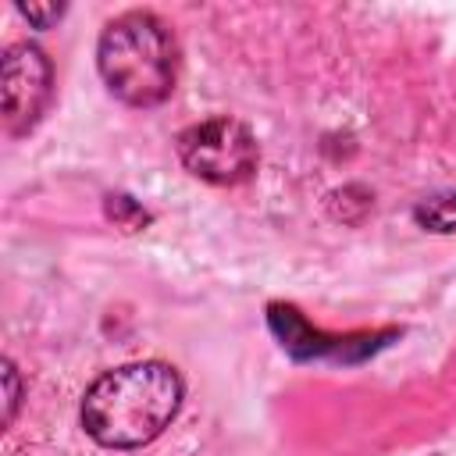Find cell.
Segmentation results:
<instances>
[{
	"instance_id": "1",
	"label": "cell",
	"mask_w": 456,
	"mask_h": 456,
	"mask_svg": "<svg viewBox=\"0 0 456 456\" xmlns=\"http://www.w3.org/2000/svg\"><path fill=\"white\" fill-rule=\"evenodd\" d=\"M182 406L175 367L146 360L107 370L82 399V428L107 449H139L153 442Z\"/></svg>"
},
{
	"instance_id": "2",
	"label": "cell",
	"mask_w": 456,
	"mask_h": 456,
	"mask_svg": "<svg viewBox=\"0 0 456 456\" xmlns=\"http://www.w3.org/2000/svg\"><path fill=\"white\" fill-rule=\"evenodd\" d=\"M96 68L118 100L132 107H157L175 89L178 50L160 18L128 11L100 32Z\"/></svg>"
},
{
	"instance_id": "3",
	"label": "cell",
	"mask_w": 456,
	"mask_h": 456,
	"mask_svg": "<svg viewBox=\"0 0 456 456\" xmlns=\"http://www.w3.org/2000/svg\"><path fill=\"white\" fill-rule=\"evenodd\" d=\"M178 157L196 178L214 185H235L256 167V139L235 118H207L182 132Z\"/></svg>"
},
{
	"instance_id": "4",
	"label": "cell",
	"mask_w": 456,
	"mask_h": 456,
	"mask_svg": "<svg viewBox=\"0 0 456 456\" xmlns=\"http://www.w3.org/2000/svg\"><path fill=\"white\" fill-rule=\"evenodd\" d=\"M0 93H4V125L11 135L28 132L46 100H50V61L32 43H14L4 53L0 68Z\"/></svg>"
},
{
	"instance_id": "5",
	"label": "cell",
	"mask_w": 456,
	"mask_h": 456,
	"mask_svg": "<svg viewBox=\"0 0 456 456\" xmlns=\"http://www.w3.org/2000/svg\"><path fill=\"white\" fill-rule=\"evenodd\" d=\"M417 221L435 228V232H452L456 228V192L452 196H438V200H428L420 210H417Z\"/></svg>"
},
{
	"instance_id": "6",
	"label": "cell",
	"mask_w": 456,
	"mask_h": 456,
	"mask_svg": "<svg viewBox=\"0 0 456 456\" xmlns=\"http://www.w3.org/2000/svg\"><path fill=\"white\" fill-rule=\"evenodd\" d=\"M107 214H110L114 221H121L125 228L146 224V210H142L139 203H132L128 196H107Z\"/></svg>"
},
{
	"instance_id": "7",
	"label": "cell",
	"mask_w": 456,
	"mask_h": 456,
	"mask_svg": "<svg viewBox=\"0 0 456 456\" xmlns=\"http://www.w3.org/2000/svg\"><path fill=\"white\" fill-rule=\"evenodd\" d=\"M18 11H21L32 25H39V28H50V25L64 14V7H61V4H21Z\"/></svg>"
},
{
	"instance_id": "8",
	"label": "cell",
	"mask_w": 456,
	"mask_h": 456,
	"mask_svg": "<svg viewBox=\"0 0 456 456\" xmlns=\"http://www.w3.org/2000/svg\"><path fill=\"white\" fill-rule=\"evenodd\" d=\"M4 385H7V399H4V403H7V410H4V424H11V420H14V410H18V395H21V392H18V374H14V363H11V360L4 363Z\"/></svg>"
}]
</instances>
